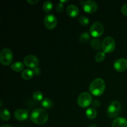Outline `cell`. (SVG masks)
<instances>
[{"label": "cell", "instance_id": "obj_1", "mask_svg": "<svg viewBox=\"0 0 127 127\" xmlns=\"http://www.w3.org/2000/svg\"><path fill=\"white\" fill-rule=\"evenodd\" d=\"M31 120L34 124L37 125H43L48 119V114L46 110L43 109H34L31 114Z\"/></svg>", "mask_w": 127, "mask_h": 127}, {"label": "cell", "instance_id": "obj_2", "mask_svg": "<svg viewBox=\"0 0 127 127\" xmlns=\"http://www.w3.org/2000/svg\"><path fill=\"white\" fill-rule=\"evenodd\" d=\"M89 91L94 96H100L104 93L105 89V83L100 78H95L89 86Z\"/></svg>", "mask_w": 127, "mask_h": 127}, {"label": "cell", "instance_id": "obj_3", "mask_svg": "<svg viewBox=\"0 0 127 127\" xmlns=\"http://www.w3.org/2000/svg\"><path fill=\"white\" fill-rule=\"evenodd\" d=\"M13 60V53L11 49L3 48L0 53V62L4 66H9Z\"/></svg>", "mask_w": 127, "mask_h": 127}, {"label": "cell", "instance_id": "obj_4", "mask_svg": "<svg viewBox=\"0 0 127 127\" xmlns=\"http://www.w3.org/2000/svg\"><path fill=\"white\" fill-rule=\"evenodd\" d=\"M122 110V105L120 102L113 101L109 105L107 109L108 116L110 118L116 117L119 115Z\"/></svg>", "mask_w": 127, "mask_h": 127}, {"label": "cell", "instance_id": "obj_5", "mask_svg": "<svg viewBox=\"0 0 127 127\" xmlns=\"http://www.w3.org/2000/svg\"><path fill=\"white\" fill-rule=\"evenodd\" d=\"M93 103L92 96L89 93L87 92L81 93L78 97V104L82 108L89 107Z\"/></svg>", "mask_w": 127, "mask_h": 127}, {"label": "cell", "instance_id": "obj_6", "mask_svg": "<svg viewBox=\"0 0 127 127\" xmlns=\"http://www.w3.org/2000/svg\"><path fill=\"white\" fill-rule=\"evenodd\" d=\"M104 32V27L102 24L100 22L93 23L90 29V35L94 38L101 37Z\"/></svg>", "mask_w": 127, "mask_h": 127}, {"label": "cell", "instance_id": "obj_7", "mask_svg": "<svg viewBox=\"0 0 127 127\" xmlns=\"http://www.w3.org/2000/svg\"><path fill=\"white\" fill-rule=\"evenodd\" d=\"M115 48V40L111 37L104 38L102 42V50L104 53H110L114 51Z\"/></svg>", "mask_w": 127, "mask_h": 127}, {"label": "cell", "instance_id": "obj_8", "mask_svg": "<svg viewBox=\"0 0 127 127\" xmlns=\"http://www.w3.org/2000/svg\"><path fill=\"white\" fill-rule=\"evenodd\" d=\"M43 23L46 28L49 30H52L55 28L57 24V17L53 14H47L45 17Z\"/></svg>", "mask_w": 127, "mask_h": 127}, {"label": "cell", "instance_id": "obj_9", "mask_svg": "<svg viewBox=\"0 0 127 127\" xmlns=\"http://www.w3.org/2000/svg\"><path fill=\"white\" fill-rule=\"evenodd\" d=\"M24 63L26 66L33 69L38 66L39 64V61H38V58L35 56L33 55H29L24 58Z\"/></svg>", "mask_w": 127, "mask_h": 127}, {"label": "cell", "instance_id": "obj_10", "mask_svg": "<svg viewBox=\"0 0 127 127\" xmlns=\"http://www.w3.org/2000/svg\"><path fill=\"white\" fill-rule=\"evenodd\" d=\"M83 7L84 11L87 13H93L97 11L98 7V5L97 2L94 1L89 0L84 2L83 5Z\"/></svg>", "mask_w": 127, "mask_h": 127}, {"label": "cell", "instance_id": "obj_11", "mask_svg": "<svg viewBox=\"0 0 127 127\" xmlns=\"http://www.w3.org/2000/svg\"><path fill=\"white\" fill-rule=\"evenodd\" d=\"M114 68L117 71L124 72L127 69V60L125 58H119L114 63Z\"/></svg>", "mask_w": 127, "mask_h": 127}, {"label": "cell", "instance_id": "obj_12", "mask_svg": "<svg viewBox=\"0 0 127 127\" xmlns=\"http://www.w3.org/2000/svg\"><path fill=\"white\" fill-rule=\"evenodd\" d=\"M29 116L28 111L23 109H19L14 112V117L19 121H24L28 119Z\"/></svg>", "mask_w": 127, "mask_h": 127}, {"label": "cell", "instance_id": "obj_13", "mask_svg": "<svg viewBox=\"0 0 127 127\" xmlns=\"http://www.w3.org/2000/svg\"><path fill=\"white\" fill-rule=\"evenodd\" d=\"M66 12L69 16L71 17H76L79 15V10L76 6L71 4L66 8Z\"/></svg>", "mask_w": 127, "mask_h": 127}, {"label": "cell", "instance_id": "obj_14", "mask_svg": "<svg viewBox=\"0 0 127 127\" xmlns=\"http://www.w3.org/2000/svg\"><path fill=\"white\" fill-rule=\"evenodd\" d=\"M112 127H127V120L124 117H118L113 121Z\"/></svg>", "mask_w": 127, "mask_h": 127}, {"label": "cell", "instance_id": "obj_15", "mask_svg": "<svg viewBox=\"0 0 127 127\" xmlns=\"http://www.w3.org/2000/svg\"><path fill=\"white\" fill-rule=\"evenodd\" d=\"M0 117L3 121H8L11 117V113L7 109L2 108L0 111Z\"/></svg>", "mask_w": 127, "mask_h": 127}, {"label": "cell", "instance_id": "obj_16", "mask_svg": "<svg viewBox=\"0 0 127 127\" xmlns=\"http://www.w3.org/2000/svg\"><path fill=\"white\" fill-rule=\"evenodd\" d=\"M11 68L14 71L16 72H20L22 71V70L24 68V63H22V62H17L14 63L13 64H11Z\"/></svg>", "mask_w": 127, "mask_h": 127}, {"label": "cell", "instance_id": "obj_17", "mask_svg": "<svg viewBox=\"0 0 127 127\" xmlns=\"http://www.w3.org/2000/svg\"><path fill=\"white\" fill-rule=\"evenodd\" d=\"M97 115V110L94 108L90 107L88 108L86 111V115L89 119H94L96 117Z\"/></svg>", "mask_w": 127, "mask_h": 127}, {"label": "cell", "instance_id": "obj_18", "mask_svg": "<svg viewBox=\"0 0 127 127\" xmlns=\"http://www.w3.org/2000/svg\"><path fill=\"white\" fill-rule=\"evenodd\" d=\"M91 45L93 48H94L95 50H99L101 48H102V43H101L100 40L97 38H94L91 40Z\"/></svg>", "mask_w": 127, "mask_h": 127}, {"label": "cell", "instance_id": "obj_19", "mask_svg": "<svg viewBox=\"0 0 127 127\" xmlns=\"http://www.w3.org/2000/svg\"><path fill=\"white\" fill-rule=\"evenodd\" d=\"M21 76H22V78L25 80H30L33 77V74L32 70L30 69H26L22 71Z\"/></svg>", "mask_w": 127, "mask_h": 127}, {"label": "cell", "instance_id": "obj_20", "mask_svg": "<svg viewBox=\"0 0 127 127\" xmlns=\"http://www.w3.org/2000/svg\"><path fill=\"white\" fill-rule=\"evenodd\" d=\"M41 105L44 109H50L53 105V102L49 98H44L42 100Z\"/></svg>", "mask_w": 127, "mask_h": 127}, {"label": "cell", "instance_id": "obj_21", "mask_svg": "<svg viewBox=\"0 0 127 127\" xmlns=\"http://www.w3.org/2000/svg\"><path fill=\"white\" fill-rule=\"evenodd\" d=\"M53 8V5L51 1H47L44 2L43 5V9L45 12H49L52 11Z\"/></svg>", "mask_w": 127, "mask_h": 127}, {"label": "cell", "instance_id": "obj_22", "mask_svg": "<svg viewBox=\"0 0 127 127\" xmlns=\"http://www.w3.org/2000/svg\"><path fill=\"white\" fill-rule=\"evenodd\" d=\"M90 38L91 37L89 33H88V32H84L79 37V41L81 43H85L89 42V40H90Z\"/></svg>", "mask_w": 127, "mask_h": 127}, {"label": "cell", "instance_id": "obj_23", "mask_svg": "<svg viewBox=\"0 0 127 127\" xmlns=\"http://www.w3.org/2000/svg\"><path fill=\"white\" fill-rule=\"evenodd\" d=\"M105 53L104 52H99V53H97L95 56V62L100 63V62H103L105 60Z\"/></svg>", "mask_w": 127, "mask_h": 127}, {"label": "cell", "instance_id": "obj_24", "mask_svg": "<svg viewBox=\"0 0 127 127\" xmlns=\"http://www.w3.org/2000/svg\"><path fill=\"white\" fill-rule=\"evenodd\" d=\"M32 97L35 101H41L43 99V95L40 91H35L33 93Z\"/></svg>", "mask_w": 127, "mask_h": 127}, {"label": "cell", "instance_id": "obj_25", "mask_svg": "<svg viewBox=\"0 0 127 127\" xmlns=\"http://www.w3.org/2000/svg\"><path fill=\"white\" fill-rule=\"evenodd\" d=\"M79 22L82 26H86L89 24V20L87 17L84 16H81L79 17Z\"/></svg>", "mask_w": 127, "mask_h": 127}, {"label": "cell", "instance_id": "obj_26", "mask_svg": "<svg viewBox=\"0 0 127 127\" xmlns=\"http://www.w3.org/2000/svg\"><path fill=\"white\" fill-rule=\"evenodd\" d=\"M63 8H64L63 4L62 3H61V2L57 4V6H56V7H55L56 11H57V12H62V11H63Z\"/></svg>", "mask_w": 127, "mask_h": 127}, {"label": "cell", "instance_id": "obj_27", "mask_svg": "<svg viewBox=\"0 0 127 127\" xmlns=\"http://www.w3.org/2000/svg\"><path fill=\"white\" fill-rule=\"evenodd\" d=\"M32 72H33V75L35 76H39L41 73V71L40 68H38V67H36V68H33L32 69Z\"/></svg>", "mask_w": 127, "mask_h": 127}, {"label": "cell", "instance_id": "obj_28", "mask_svg": "<svg viewBox=\"0 0 127 127\" xmlns=\"http://www.w3.org/2000/svg\"><path fill=\"white\" fill-rule=\"evenodd\" d=\"M122 12L123 14L127 16V4L123 5V6L122 7Z\"/></svg>", "mask_w": 127, "mask_h": 127}, {"label": "cell", "instance_id": "obj_29", "mask_svg": "<svg viewBox=\"0 0 127 127\" xmlns=\"http://www.w3.org/2000/svg\"><path fill=\"white\" fill-rule=\"evenodd\" d=\"M92 105L94 107H99L100 105V102L97 100H94L92 103Z\"/></svg>", "mask_w": 127, "mask_h": 127}, {"label": "cell", "instance_id": "obj_30", "mask_svg": "<svg viewBox=\"0 0 127 127\" xmlns=\"http://www.w3.org/2000/svg\"><path fill=\"white\" fill-rule=\"evenodd\" d=\"M38 0H27V2L31 5L35 4L38 2Z\"/></svg>", "mask_w": 127, "mask_h": 127}, {"label": "cell", "instance_id": "obj_31", "mask_svg": "<svg viewBox=\"0 0 127 127\" xmlns=\"http://www.w3.org/2000/svg\"><path fill=\"white\" fill-rule=\"evenodd\" d=\"M1 127H13L11 126V125H2V126H1Z\"/></svg>", "mask_w": 127, "mask_h": 127}, {"label": "cell", "instance_id": "obj_32", "mask_svg": "<svg viewBox=\"0 0 127 127\" xmlns=\"http://www.w3.org/2000/svg\"><path fill=\"white\" fill-rule=\"evenodd\" d=\"M89 127H97V126L95 125H94V124H93V125H91L89 126Z\"/></svg>", "mask_w": 127, "mask_h": 127}, {"label": "cell", "instance_id": "obj_33", "mask_svg": "<svg viewBox=\"0 0 127 127\" xmlns=\"http://www.w3.org/2000/svg\"><path fill=\"white\" fill-rule=\"evenodd\" d=\"M68 2V1H60V2H61V3H63V2Z\"/></svg>", "mask_w": 127, "mask_h": 127}]
</instances>
